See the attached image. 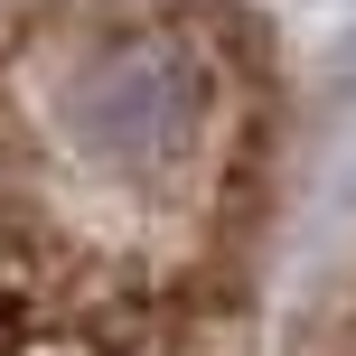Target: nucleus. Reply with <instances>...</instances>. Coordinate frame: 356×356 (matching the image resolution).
<instances>
[{
    "label": "nucleus",
    "mask_w": 356,
    "mask_h": 356,
    "mask_svg": "<svg viewBox=\"0 0 356 356\" xmlns=\"http://www.w3.org/2000/svg\"><path fill=\"white\" fill-rule=\"evenodd\" d=\"M272 75L225 0H0V356H234Z\"/></svg>",
    "instance_id": "1"
}]
</instances>
